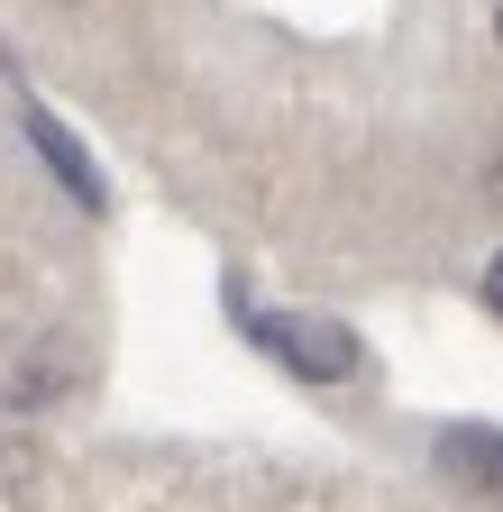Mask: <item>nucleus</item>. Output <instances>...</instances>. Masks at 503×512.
Returning a JSON list of instances; mask_svg holds the SVG:
<instances>
[{"label": "nucleus", "instance_id": "f257e3e1", "mask_svg": "<svg viewBox=\"0 0 503 512\" xmlns=\"http://www.w3.org/2000/svg\"><path fill=\"white\" fill-rule=\"evenodd\" d=\"M293 375H311V384H339V375H357V339L339 330V320H311V311H275V320H247Z\"/></svg>", "mask_w": 503, "mask_h": 512}, {"label": "nucleus", "instance_id": "f03ea898", "mask_svg": "<svg viewBox=\"0 0 503 512\" xmlns=\"http://www.w3.org/2000/svg\"><path fill=\"white\" fill-rule=\"evenodd\" d=\"M28 128H37V147L55 156V174H65V183L83 192V202H101V183H92V165H83V147L65 138V128H55V119H28Z\"/></svg>", "mask_w": 503, "mask_h": 512}]
</instances>
